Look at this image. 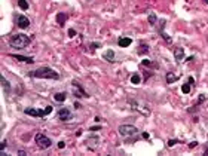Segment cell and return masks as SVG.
I'll list each match as a JSON object with an SVG mask.
<instances>
[{"mask_svg":"<svg viewBox=\"0 0 208 156\" xmlns=\"http://www.w3.org/2000/svg\"><path fill=\"white\" fill-rule=\"evenodd\" d=\"M30 76L36 77V79H54V80L60 79V74L51 67H40L37 70H33L30 71Z\"/></svg>","mask_w":208,"mask_h":156,"instance_id":"obj_1","label":"cell"},{"mask_svg":"<svg viewBox=\"0 0 208 156\" xmlns=\"http://www.w3.org/2000/svg\"><path fill=\"white\" fill-rule=\"evenodd\" d=\"M128 106L132 110L140 112L143 116H150V113H152L149 104L146 101H143V100H138V98H128Z\"/></svg>","mask_w":208,"mask_h":156,"instance_id":"obj_2","label":"cell"},{"mask_svg":"<svg viewBox=\"0 0 208 156\" xmlns=\"http://www.w3.org/2000/svg\"><path fill=\"white\" fill-rule=\"evenodd\" d=\"M30 42H31V39L27 34H22V33L14 34V36H10V39H9V45L12 48H15V49H22L27 45H30Z\"/></svg>","mask_w":208,"mask_h":156,"instance_id":"obj_3","label":"cell"},{"mask_svg":"<svg viewBox=\"0 0 208 156\" xmlns=\"http://www.w3.org/2000/svg\"><path fill=\"white\" fill-rule=\"evenodd\" d=\"M51 112H52V107H51V106H48L46 109H33V107L24 109V113H25V114L34 116V118H45V116L49 114Z\"/></svg>","mask_w":208,"mask_h":156,"instance_id":"obj_4","label":"cell"},{"mask_svg":"<svg viewBox=\"0 0 208 156\" xmlns=\"http://www.w3.org/2000/svg\"><path fill=\"white\" fill-rule=\"evenodd\" d=\"M118 131H119V134L122 135V137H132V135H135V134H138V128L137 126H134V125H121L119 128H118Z\"/></svg>","mask_w":208,"mask_h":156,"instance_id":"obj_5","label":"cell"},{"mask_svg":"<svg viewBox=\"0 0 208 156\" xmlns=\"http://www.w3.org/2000/svg\"><path fill=\"white\" fill-rule=\"evenodd\" d=\"M34 141L37 143V146L40 147V149H49V147L52 146V140H51L49 137H46L45 134H42V132L36 134Z\"/></svg>","mask_w":208,"mask_h":156,"instance_id":"obj_6","label":"cell"},{"mask_svg":"<svg viewBox=\"0 0 208 156\" xmlns=\"http://www.w3.org/2000/svg\"><path fill=\"white\" fill-rule=\"evenodd\" d=\"M71 85H73V94H74L77 98H85V97H89V95H88V92L82 88L80 82L73 80V82H71Z\"/></svg>","mask_w":208,"mask_h":156,"instance_id":"obj_7","label":"cell"},{"mask_svg":"<svg viewBox=\"0 0 208 156\" xmlns=\"http://www.w3.org/2000/svg\"><path fill=\"white\" fill-rule=\"evenodd\" d=\"M86 147L89 149V150H97L98 149V146H100V143H101V140H100V137L98 135H92V137H89L86 141Z\"/></svg>","mask_w":208,"mask_h":156,"instance_id":"obj_8","label":"cell"},{"mask_svg":"<svg viewBox=\"0 0 208 156\" xmlns=\"http://www.w3.org/2000/svg\"><path fill=\"white\" fill-rule=\"evenodd\" d=\"M58 119L62 121V122H67L71 119V112L67 109V107H61L58 110Z\"/></svg>","mask_w":208,"mask_h":156,"instance_id":"obj_9","label":"cell"},{"mask_svg":"<svg viewBox=\"0 0 208 156\" xmlns=\"http://www.w3.org/2000/svg\"><path fill=\"white\" fill-rule=\"evenodd\" d=\"M15 22L19 28H27L30 25V19L24 15H15Z\"/></svg>","mask_w":208,"mask_h":156,"instance_id":"obj_10","label":"cell"},{"mask_svg":"<svg viewBox=\"0 0 208 156\" xmlns=\"http://www.w3.org/2000/svg\"><path fill=\"white\" fill-rule=\"evenodd\" d=\"M12 58H15L17 61H21V62H27V64H33L34 60L33 57H24V55H17V54H10Z\"/></svg>","mask_w":208,"mask_h":156,"instance_id":"obj_11","label":"cell"},{"mask_svg":"<svg viewBox=\"0 0 208 156\" xmlns=\"http://www.w3.org/2000/svg\"><path fill=\"white\" fill-rule=\"evenodd\" d=\"M164 28H165V19H162V21H161V30H159V34H161V37L164 39V40H165L166 43H171V42H173V39L164 31Z\"/></svg>","mask_w":208,"mask_h":156,"instance_id":"obj_12","label":"cell"},{"mask_svg":"<svg viewBox=\"0 0 208 156\" xmlns=\"http://www.w3.org/2000/svg\"><path fill=\"white\" fill-rule=\"evenodd\" d=\"M174 57L177 62H181L184 60V49L183 48H174Z\"/></svg>","mask_w":208,"mask_h":156,"instance_id":"obj_13","label":"cell"},{"mask_svg":"<svg viewBox=\"0 0 208 156\" xmlns=\"http://www.w3.org/2000/svg\"><path fill=\"white\" fill-rule=\"evenodd\" d=\"M114 57H116V54H114L113 49H107V51L103 52V58L106 60V61H109V62H113V61H114Z\"/></svg>","mask_w":208,"mask_h":156,"instance_id":"obj_14","label":"cell"},{"mask_svg":"<svg viewBox=\"0 0 208 156\" xmlns=\"http://www.w3.org/2000/svg\"><path fill=\"white\" fill-rule=\"evenodd\" d=\"M132 43V39L131 37H121L119 40H118V45L121 46V48H126V46H129Z\"/></svg>","mask_w":208,"mask_h":156,"instance_id":"obj_15","label":"cell"},{"mask_svg":"<svg viewBox=\"0 0 208 156\" xmlns=\"http://www.w3.org/2000/svg\"><path fill=\"white\" fill-rule=\"evenodd\" d=\"M55 19H57V22H58L60 25H64V24H66V21H67V15H66V12H60V14H57Z\"/></svg>","mask_w":208,"mask_h":156,"instance_id":"obj_16","label":"cell"},{"mask_svg":"<svg viewBox=\"0 0 208 156\" xmlns=\"http://www.w3.org/2000/svg\"><path fill=\"white\" fill-rule=\"evenodd\" d=\"M149 49H150V48H149L147 43L141 42V43H140V49H138L137 52H138V55H144V54H147V52H149Z\"/></svg>","mask_w":208,"mask_h":156,"instance_id":"obj_17","label":"cell"},{"mask_svg":"<svg viewBox=\"0 0 208 156\" xmlns=\"http://www.w3.org/2000/svg\"><path fill=\"white\" fill-rule=\"evenodd\" d=\"M66 98H67V94H66V92H57V94H54V100H55L57 103L66 101Z\"/></svg>","mask_w":208,"mask_h":156,"instance_id":"obj_18","label":"cell"},{"mask_svg":"<svg viewBox=\"0 0 208 156\" xmlns=\"http://www.w3.org/2000/svg\"><path fill=\"white\" fill-rule=\"evenodd\" d=\"M131 83H132V85H140V83H141V76H140L138 73H134V74L131 76Z\"/></svg>","mask_w":208,"mask_h":156,"instance_id":"obj_19","label":"cell"},{"mask_svg":"<svg viewBox=\"0 0 208 156\" xmlns=\"http://www.w3.org/2000/svg\"><path fill=\"white\" fill-rule=\"evenodd\" d=\"M177 79H178V76H175L174 73H171V71L166 73V83H173V82H175Z\"/></svg>","mask_w":208,"mask_h":156,"instance_id":"obj_20","label":"cell"},{"mask_svg":"<svg viewBox=\"0 0 208 156\" xmlns=\"http://www.w3.org/2000/svg\"><path fill=\"white\" fill-rule=\"evenodd\" d=\"M0 80H2V86H3V89L6 91V92H9V91H10V85H9V82L5 79V77L2 76V77H0Z\"/></svg>","mask_w":208,"mask_h":156,"instance_id":"obj_21","label":"cell"},{"mask_svg":"<svg viewBox=\"0 0 208 156\" xmlns=\"http://www.w3.org/2000/svg\"><path fill=\"white\" fill-rule=\"evenodd\" d=\"M147 19H149V24H150V25H156V21H158V18H156V15H155V12H150Z\"/></svg>","mask_w":208,"mask_h":156,"instance_id":"obj_22","label":"cell"},{"mask_svg":"<svg viewBox=\"0 0 208 156\" xmlns=\"http://www.w3.org/2000/svg\"><path fill=\"white\" fill-rule=\"evenodd\" d=\"M18 6H19L22 10H27V9H28V3H27V0H18Z\"/></svg>","mask_w":208,"mask_h":156,"instance_id":"obj_23","label":"cell"},{"mask_svg":"<svg viewBox=\"0 0 208 156\" xmlns=\"http://www.w3.org/2000/svg\"><path fill=\"white\" fill-rule=\"evenodd\" d=\"M190 83H184L183 86H181V91H183V94H189L190 92Z\"/></svg>","mask_w":208,"mask_h":156,"instance_id":"obj_24","label":"cell"},{"mask_svg":"<svg viewBox=\"0 0 208 156\" xmlns=\"http://www.w3.org/2000/svg\"><path fill=\"white\" fill-rule=\"evenodd\" d=\"M6 146H8V141H6V140H3V141H2V144H0V153H2V155H5V149H6Z\"/></svg>","mask_w":208,"mask_h":156,"instance_id":"obj_25","label":"cell"},{"mask_svg":"<svg viewBox=\"0 0 208 156\" xmlns=\"http://www.w3.org/2000/svg\"><path fill=\"white\" fill-rule=\"evenodd\" d=\"M141 66H144V67H150V66H155V64H153V62H152L150 60H143Z\"/></svg>","mask_w":208,"mask_h":156,"instance_id":"obj_26","label":"cell"},{"mask_svg":"<svg viewBox=\"0 0 208 156\" xmlns=\"http://www.w3.org/2000/svg\"><path fill=\"white\" fill-rule=\"evenodd\" d=\"M177 143H180V141H178V140H175V138H171V140H168V146L173 147L174 144H177Z\"/></svg>","mask_w":208,"mask_h":156,"instance_id":"obj_27","label":"cell"},{"mask_svg":"<svg viewBox=\"0 0 208 156\" xmlns=\"http://www.w3.org/2000/svg\"><path fill=\"white\" fill-rule=\"evenodd\" d=\"M69 36H70V37H74V36H76V30H74V28H70V30H69Z\"/></svg>","mask_w":208,"mask_h":156,"instance_id":"obj_28","label":"cell"},{"mask_svg":"<svg viewBox=\"0 0 208 156\" xmlns=\"http://www.w3.org/2000/svg\"><path fill=\"white\" fill-rule=\"evenodd\" d=\"M195 146H198V141H192L190 144H189V147H190V149H193Z\"/></svg>","mask_w":208,"mask_h":156,"instance_id":"obj_29","label":"cell"},{"mask_svg":"<svg viewBox=\"0 0 208 156\" xmlns=\"http://www.w3.org/2000/svg\"><path fill=\"white\" fill-rule=\"evenodd\" d=\"M74 109H82V104L76 101V103H74Z\"/></svg>","mask_w":208,"mask_h":156,"instance_id":"obj_30","label":"cell"},{"mask_svg":"<svg viewBox=\"0 0 208 156\" xmlns=\"http://www.w3.org/2000/svg\"><path fill=\"white\" fill-rule=\"evenodd\" d=\"M98 129H101V126H91V131H98Z\"/></svg>","mask_w":208,"mask_h":156,"instance_id":"obj_31","label":"cell"},{"mask_svg":"<svg viewBox=\"0 0 208 156\" xmlns=\"http://www.w3.org/2000/svg\"><path fill=\"white\" fill-rule=\"evenodd\" d=\"M98 46H100L98 43H92V45H91V49H92V51H94V49H97Z\"/></svg>","mask_w":208,"mask_h":156,"instance_id":"obj_32","label":"cell"},{"mask_svg":"<svg viewBox=\"0 0 208 156\" xmlns=\"http://www.w3.org/2000/svg\"><path fill=\"white\" fill-rule=\"evenodd\" d=\"M64 146H66V144H64V141H60V143H58V147H60V149H64Z\"/></svg>","mask_w":208,"mask_h":156,"instance_id":"obj_33","label":"cell"},{"mask_svg":"<svg viewBox=\"0 0 208 156\" xmlns=\"http://www.w3.org/2000/svg\"><path fill=\"white\" fill-rule=\"evenodd\" d=\"M143 138H146V140H149V138H150V135H149L147 132H143Z\"/></svg>","mask_w":208,"mask_h":156,"instance_id":"obj_34","label":"cell"},{"mask_svg":"<svg viewBox=\"0 0 208 156\" xmlns=\"http://www.w3.org/2000/svg\"><path fill=\"white\" fill-rule=\"evenodd\" d=\"M82 135V129H77L76 131V137H80Z\"/></svg>","mask_w":208,"mask_h":156,"instance_id":"obj_35","label":"cell"},{"mask_svg":"<svg viewBox=\"0 0 208 156\" xmlns=\"http://www.w3.org/2000/svg\"><path fill=\"white\" fill-rule=\"evenodd\" d=\"M189 83H190V85H195V79H193V77H189Z\"/></svg>","mask_w":208,"mask_h":156,"instance_id":"obj_36","label":"cell"},{"mask_svg":"<svg viewBox=\"0 0 208 156\" xmlns=\"http://www.w3.org/2000/svg\"><path fill=\"white\" fill-rule=\"evenodd\" d=\"M204 2H205V3H207V5H208V0H204Z\"/></svg>","mask_w":208,"mask_h":156,"instance_id":"obj_37","label":"cell"}]
</instances>
